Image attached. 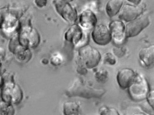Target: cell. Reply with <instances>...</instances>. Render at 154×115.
Instances as JSON below:
<instances>
[{"instance_id": "obj_1", "label": "cell", "mask_w": 154, "mask_h": 115, "mask_svg": "<svg viewBox=\"0 0 154 115\" xmlns=\"http://www.w3.org/2000/svg\"><path fill=\"white\" fill-rule=\"evenodd\" d=\"M1 98L2 101L13 104L20 103L23 98V92L20 86L13 81V78L5 80L2 78Z\"/></svg>"}, {"instance_id": "obj_2", "label": "cell", "mask_w": 154, "mask_h": 115, "mask_svg": "<svg viewBox=\"0 0 154 115\" xmlns=\"http://www.w3.org/2000/svg\"><path fill=\"white\" fill-rule=\"evenodd\" d=\"M79 56L83 66L88 69L96 67L101 59L99 50L88 44L80 47L79 50Z\"/></svg>"}, {"instance_id": "obj_3", "label": "cell", "mask_w": 154, "mask_h": 115, "mask_svg": "<svg viewBox=\"0 0 154 115\" xmlns=\"http://www.w3.org/2000/svg\"><path fill=\"white\" fill-rule=\"evenodd\" d=\"M128 93L132 100L140 101L147 98L149 92L148 82L145 77L140 75H136L135 80L128 88Z\"/></svg>"}, {"instance_id": "obj_4", "label": "cell", "mask_w": 154, "mask_h": 115, "mask_svg": "<svg viewBox=\"0 0 154 115\" xmlns=\"http://www.w3.org/2000/svg\"><path fill=\"white\" fill-rule=\"evenodd\" d=\"M17 34L20 44L25 47L35 48L40 43V35L36 29L31 26H24Z\"/></svg>"}, {"instance_id": "obj_5", "label": "cell", "mask_w": 154, "mask_h": 115, "mask_svg": "<svg viewBox=\"0 0 154 115\" xmlns=\"http://www.w3.org/2000/svg\"><path fill=\"white\" fill-rule=\"evenodd\" d=\"M69 96H79L83 98L99 97L104 93L102 89H94L83 84V82L80 80L76 81L73 86L69 88L68 92Z\"/></svg>"}, {"instance_id": "obj_6", "label": "cell", "mask_w": 154, "mask_h": 115, "mask_svg": "<svg viewBox=\"0 0 154 115\" xmlns=\"http://www.w3.org/2000/svg\"><path fill=\"white\" fill-rule=\"evenodd\" d=\"M53 3L57 13L66 22L74 23L77 21L78 14L76 8L69 3L62 0H54Z\"/></svg>"}, {"instance_id": "obj_7", "label": "cell", "mask_w": 154, "mask_h": 115, "mask_svg": "<svg viewBox=\"0 0 154 115\" xmlns=\"http://www.w3.org/2000/svg\"><path fill=\"white\" fill-rule=\"evenodd\" d=\"M8 48L15 55L16 59L20 61L27 62L32 58V52L30 48L23 46L20 44L17 34L10 41Z\"/></svg>"}, {"instance_id": "obj_8", "label": "cell", "mask_w": 154, "mask_h": 115, "mask_svg": "<svg viewBox=\"0 0 154 115\" xmlns=\"http://www.w3.org/2000/svg\"><path fill=\"white\" fill-rule=\"evenodd\" d=\"M150 24V20L146 15H141L128 22L126 25V37L131 38L138 35Z\"/></svg>"}, {"instance_id": "obj_9", "label": "cell", "mask_w": 154, "mask_h": 115, "mask_svg": "<svg viewBox=\"0 0 154 115\" xmlns=\"http://www.w3.org/2000/svg\"><path fill=\"white\" fill-rule=\"evenodd\" d=\"M91 35L93 41L98 45H106L112 40L109 28L104 24L96 25L93 29Z\"/></svg>"}, {"instance_id": "obj_10", "label": "cell", "mask_w": 154, "mask_h": 115, "mask_svg": "<svg viewBox=\"0 0 154 115\" xmlns=\"http://www.w3.org/2000/svg\"><path fill=\"white\" fill-rule=\"evenodd\" d=\"M83 29L79 25H71L65 34V39L75 46H79L85 39Z\"/></svg>"}, {"instance_id": "obj_11", "label": "cell", "mask_w": 154, "mask_h": 115, "mask_svg": "<svg viewBox=\"0 0 154 115\" xmlns=\"http://www.w3.org/2000/svg\"><path fill=\"white\" fill-rule=\"evenodd\" d=\"M143 12V9L137 5H124L119 13V17L121 20L129 22L140 16Z\"/></svg>"}, {"instance_id": "obj_12", "label": "cell", "mask_w": 154, "mask_h": 115, "mask_svg": "<svg viewBox=\"0 0 154 115\" xmlns=\"http://www.w3.org/2000/svg\"><path fill=\"white\" fill-rule=\"evenodd\" d=\"M112 40L117 44H122L126 37V25L121 20H113L109 26Z\"/></svg>"}, {"instance_id": "obj_13", "label": "cell", "mask_w": 154, "mask_h": 115, "mask_svg": "<svg viewBox=\"0 0 154 115\" xmlns=\"http://www.w3.org/2000/svg\"><path fill=\"white\" fill-rule=\"evenodd\" d=\"M136 74L133 70L129 68H124L118 71L116 80L119 86L125 89L128 88L135 80Z\"/></svg>"}, {"instance_id": "obj_14", "label": "cell", "mask_w": 154, "mask_h": 115, "mask_svg": "<svg viewBox=\"0 0 154 115\" xmlns=\"http://www.w3.org/2000/svg\"><path fill=\"white\" fill-rule=\"evenodd\" d=\"M79 21V25L83 29L90 30L97 25V19L92 10L86 9L81 13Z\"/></svg>"}, {"instance_id": "obj_15", "label": "cell", "mask_w": 154, "mask_h": 115, "mask_svg": "<svg viewBox=\"0 0 154 115\" xmlns=\"http://www.w3.org/2000/svg\"><path fill=\"white\" fill-rule=\"evenodd\" d=\"M139 58L143 66L147 68L154 67V45L143 47L139 52Z\"/></svg>"}, {"instance_id": "obj_16", "label": "cell", "mask_w": 154, "mask_h": 115, "mask_svg": "<svg viewBox=\"0 0 154 115\" xmlns=\"http://www.w3.org/2000/svg\"><path fill=\"white\" fill-rule=\"evenodd\" d=\"M123 0H109L106 6L108 16L112 17L119 14L124 5Z\"/></svg>"}, {"instance_id": "obj_17", "label": "cell", "mask_w": 154, "mask_h": 115, "mask_svg": "<svg viewBox=\"0 0 154 115\" xmlns=\"http://www.w3.org/2000/svg\"><path fill=\"white\" fill-rule=\"evenodd\" d=\"M80 112V106L75 101H67L63 105V113L65 115H79Z\"/></svg>"}, {"instance_id": "obj_18", "label": "cell", "mask_w": 154, "mask_h": 115, "mask_svg": "<svg viewBox=\"0 0 154 115\" xmlns=\"http://www.w3.org/2000/svg\"><path fill=\"white\" fill-rule=\"evenodd\" d=\"M15 109L13 104L3 101L1 103V115H14Z\"/></svg>"}, {"instance_id": "obj_19", "label": "cell", "mask_w": 154, "mask_h": 115, "mask_svg": "<svg viewBox=\"0 0 154 115\" xmlns=\"http://www.w3.org/2000/svg\"><path fill=\"white\" fill-rule=\"evenodd\" d=\"M108 73L105 70H101L96 74V78L99 82H105L108 79Z\"/></svg>"}, {"instance_id": "obj_20", "label": "cell", "mask_w": 154, "mask_h": 115, "mask_svg": "<svg viewBox=\"0 0 154 115\" xmlns=\"http://www.w3.org/2000/svg\"><path fill=\"white\" fill-rule=\"evenodd\" d=\"M104 61L109 65H114L116 62V59L111 53H106L104 56Z\"/></svg>"}, {"instance_id": "obj_21", "label": "cell", "mask_w": 154, "mask_h": 115, "mask_svg": "<svg viewBox=\"0 0 154 115\" xmlns=\"http://www.w3.org/2000/svg\"><path fill=\"white\" fill-rule=\"evenodd\" d=\"M101 115H119L116 109L113 108H108L107 107H102L100 109Z\"/></svg>"}, {"instance_id": "obj_22", "label": "cell", "mask_w": 154, "mask_h": 115, "mask_svg": "<svg viewBox=\"0 0 154 115\" xmlns=\"http://www.w3.org/2000/svg\"><path fill=\"white\" fill-rule=\"evenodd\" d=\"M62 62V58L59 55L54 56L51 59V63L54 66H58L61 64Z\"/></svg>"}, {"instance_id": "obj_23", "label": "cell", "mask_w": 154, "mask_h": 115, "mask_svg": "<svg viewBox=\"0 0 154 115\" xmlns=\"http://www.w3.org/2000/svg\"><path fill=\"white\" fill-rule=\"evenodd\" d=\"M48 0H34V3L37 7L42 8L45 7L48 4Z\"/></svg>"}, {"instance_id": "obj_24", "label": "cell", "mask_w": 154, "mask_h": 115, "mask_svg": "<svg viewBox=\"0 0 154 115\" xmlns=\"http://www.w3.org/2000/svg\"><path fill=\"white\" fill-rule=\"evenodd\" d=\"M146 98L151 106L154 109V90L149 92Z\"/></svg>"}, {"instance_id": "obj_25", "label": "cell", "mask_w": 154, "mask_h": 115, "mask_svg": "<svg viewBox=\"0 0 154 115\" xmlns=\"http://www.w3.org/2000/svg\"><path fill=\"white\" fill-rule=\"evenodd\" d=\"M127 1L135 5H138L140 3L141 0H127Z\"/></svg>"}, {"instance_id": "obj_26", "label": "cell", "mask_w": 154, "mask_h": 115, "mask_svg": "<svg viewBox=\"0 0 154 115\" xmlns=\"http://www.w3.org/2000/svg\"><path fill=\"white\" fill-rule=\"evenodd\" d=\"M62 1H64L65 2H66L70 3L74 1V0H62Z\"/></svg>"}, {"instance_id": "obj_27", "label": "cell", "mask_w": 154, "mask_h": 115, "mask_svg": "<svg viewBox=\"0 0 154 115\" xmlns=\"http://www.w3.org/2000/svg\"><path fill=\"white\" fill-rule=\"evenodd\" d=\"M94 1H100V0H94Z\"/></svg>"}]
</instances>
